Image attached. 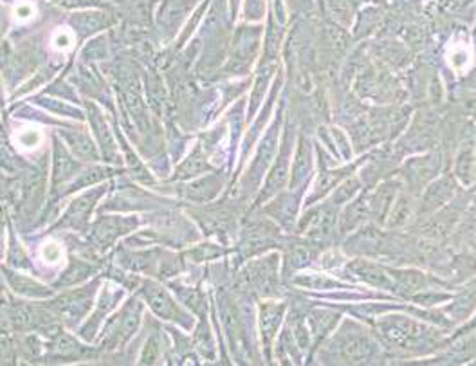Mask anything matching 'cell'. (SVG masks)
I'll use <instances>...</instances> for the list:
<instances>
[{
	"mask_svg": "<svg viewBox=\"0 0 476 366\" xmlns=\"http://www.w3.org/2000/svg\"><path fill=\"white\" fill-rule=\"evenodd\" d=\"M447 66L454 70V73H463L468 70L473 63V52L468 45L463 44H453L447 49L446 54Z\"/></svg>",
	"mask_w": 476,
	"mask_h": 366,
	"instance_id": "obj_1",
	"label": "cell"
}]
</instances>
